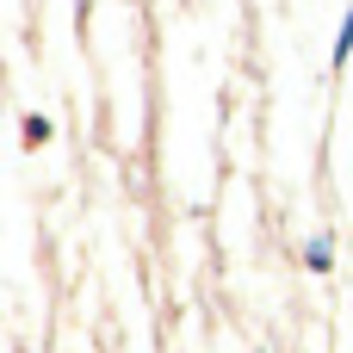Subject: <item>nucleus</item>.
<instances>
[{"label":"nucleus","instance_id":"obj_1","mask_svg":"<svg viewBox=\"0 0 353 353\" xmlns=\"http://www.w3.org/2000/svg\"><path fill=\"white\" fill-rule=\"evenodd\" d=\"M347 50H353V6H347V25H341V37H335V68L347 62Z\"/></svg>","mask_w":353,"mask_h":353},{"label":"nucleus","instance_id":"obj_2","mask_svg":"<svg viewBox=\"0 0 353 353\" xmlns=\"http://www.w3.org/2000/svg\"><path fill=\"white\" fill-rule=\"evenodd\" d=\"M25 143H31V149L50 143V118H25Z\"/></svg>","mask_w":353,"mask_h":353},{"label":"nucleus","instance_id":"obj_3","mask_svg":"<svg viewBox=\"0 0 353 353\" xmlns=\"http://www.w3.org/2000/svg\"><path fill=\"white\" fill-rule=\"evenodd\" d=\"M310 267H316V273H329V242H323V236L310 242Z\"/></svg>","mask_w":353,"mask_h":353}]
</instances>
